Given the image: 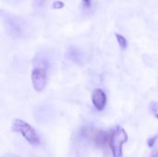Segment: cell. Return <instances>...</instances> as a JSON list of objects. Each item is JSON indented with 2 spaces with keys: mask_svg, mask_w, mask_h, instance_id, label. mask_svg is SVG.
Instances as JSON below:
<instances>
[{
  "mask_svg": "<svg viewBox=\"0 0 158 157\" xmlns=\"http://www.w3.org/2000/svg\"><path fill=\"white\" fill-rule=\"evenodd\" d=\"M128 141V134L126 130L120 127L117 126L112 134L109 136V146L112 151L114 157H122V146Z\"/></svg>",
  "mask_w": 158,
  "mask_h": 157,
  "instance_id": "obj_1",
  "label": "cell"
},
{
  "mask_svg": "<svg viewBox=\"0 0 158 157\" xmlns=\"http://www.w3.org/2000/svg\"><path fill=\"white\" fill-rule=\"evenodd\" d=\"M12 130L15 132L20 133L29 143L32 145H37L40 143V139L35 130L24 120L19 118L14 119L12 122Z\"/></svg>",
  "mask_w": 158,
  "mask_h": 157,
  "instance_id": "obj_2",
  "label": "cell"
},
{
  "mask_svg": "<svg viewBox=\"0 0 158 157\" xmlns=\"http://www.w3.org/2000/svg\"><path fill=\"white\" fill-rule=\"evenodd\" d=\"M47 62L42 61L37 64L31 72L32 85L35 91L41 92L44 89L47 82Z\"/></svg>",
  "mask_w": 158,
  "mask_h": 157,
  "instance_id": "obj_3",
  "label": "cell"
},
{
  "mask_svg": "<svg viewBox=\"0 0 158 157\" xmlns=\"http://www.w3.org/2000/svg\"><path fill=\"white\" fill-rule=\"evenodd\" d=\"M92 101L98 111H102L106 104V95L101 89H95L92 93Z\"/></svg>",
  "mask_w": 158,
  "mask_h": 157,
  "instance_id": "obj_4",
  "label": "cell"
},
{
  "mask_svg": "<svg viewBox=\"0 0 158 157\" xmlns=\"http://www.w3.org/2000/svg\"><path fill=\"white\" fill-rule=\"evenodd\" d=\"M116 38L118 42V44L119 46L122 48V49H125L128 45V43H127V40L124 36H122L121 34H118V33H116Z\"/></svg>",
  "mask_w": 158,
  "mask_h": 157,
  "instance_id": "obj_5",
  "label": "cell"
},
{
  "mask_svg": "<svg viewBox=\"0 0 158 157\" xmlns=\"http://www.w3.org/2000/svg\"><path fill=\"white\" fill-rule=\"evenodd\" d=\"M149 109L151 111V113L156 118L158 119V103L157 102H153L151 103L150 106H149Z\"/></svg>",
  "mask_w": 158,
  "mask_h": 157,
  "instance_id": "obj_6",
  "label": "cell"
},
{
  "mask_svg": "<svg viewBox=\"0 0 158 157\" xmlns=\"http://www.w3.org/2000/svg\"><path fill=\"white\" fill-rule=\"evenodd\" d=\"M64 6V3L63 2H61V1H56V2H54V4H53V7L54 8H62Z\"/></svg>",
  "mask_w": 158,
  "mask_h": 157,
  "instance_id": "obj_7",
  "label": "cell"
},
{
  "mask_svg": "<svg viewBox=\"0 0 158 157\" xmlns=\"http://www.w3.org/2000/svg\"><path fill=\"white\" fill-rule=\"evenodd\" d=\"M82 1H83V3H84L85 6L89 7V6H91V0H82Z\"/></svg>",
  "mask_w": 158,
  "mask_h": 157,
  "instance_id": "obj_8",
  "label": "cell"
},
{
  "mask_svg": "<svg viewBox=\"0 0 158 157\" xmlns=\"http://www.w3.org/2000/svg\"><path fill=\"white\" fill-rule=\"evenodd\" d=\"M158 155V152L156 149H155L153 152H152V155H151V157H157Z\"/></svg>",
  "mask_w": 158,
  "mask_h": 157,
  "instance_id": "obj_9",
  "label": "cell"
},
{
  "mask_svg": "<svg viewBox=\"0 0 158 157\" xmlns=\"http://www.w3.org/2000/svg\"><path fill=\"white\" fill-rule=\"evenodd\" d=\"M8 157H9V156H8Z\"/></svg>",
  "mask_w": 158,
  "mask_h": 157,
  "instance_id": "obj_10",
  "label": "cell"
}]
</instances>
